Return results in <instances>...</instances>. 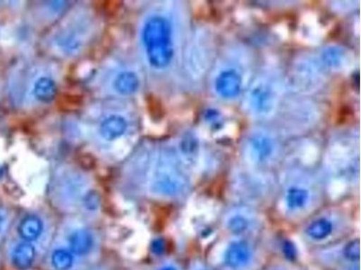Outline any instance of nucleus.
Instances as JSON below:
<instances>
[{"label":"nucleus","mask_w":361,"mask_h":270,"mask_svg":"<svg viewBox=\"0 0 361 270\" xmlns=\"http://www.w3.org/2000/svg\"><path fill=\"white\" fill-rule=\"evenodd\" d=\"M54 200L58 207L69 214H78L83 220L92 221L101 208V198L88 181L79 174L60 176L54 182Z\"/></svg>","instance_id":"1"},{"label":"nucleus","mask_w":361,"mask_h":270,"mask_svg":"<svg viewBox=\"0 0 361 270\" xmlns=\"http://www.w3.org/2000/svg\"><path fill=\"white\" fill-rule=\"evenodd\" d=\"M141 41L148 64L163 70L172 63L176 54L175 33L172 22L166 15H151L145 21Z\"/></svg>","instance_id":"2"},{"label":"nucleus","mask_w":361,"mask_h":270,"mask_svg":"<svg viewBox=\"0 0 361 270\" xmlns=\"http://www.w3.org/2000/svg\"><path fill=\"white\" fill-rule=\"evenodd\" d=\"M145 188L148 195L156 198L176 199L185 195L189 180L180 158L170 153L161 156L147 176Z\"/></svg>","instance_id":"3"},{"label":"nucleus","mask_w":361,"mask_h":270,"mask_svg":"<svg viewBox=\"0 0 361 270\" xmlns=\"http://www.w3.org/2000/svg\"><path fill=\"white\" fill-rule=\"evenodd\" d=\"M56 239L66 246L85 266H92L99 259L102 237L85 220L69 219L58 231Z\"/></svg>","instance_id":"4"},{"label":"nucleus","mask_w":361,"mask_h":270,"mask_svg":"<svg viewBox=\"0 0 361 270\" xmlns=\"http://www.w3.org/2000/svg\"><path fill=\"white\" fill-rule=\"evenodd\" d=\"M281 86L273 77L260 76L251 84L245 98V108L255 117H269L279 107Z\"/></svg>","instance_id":"5"},{"label":"nucleus","mask_w":361,"mask_h":270,"mask_svg":"<svg viewBox=\"0 0 361 270\" xmlns=\"http://www.w3.org/2000/svg\"><path fill=\"white\" fill-rule=\"evenodd\" d=\"M18 239L35 244L44 252L53 242L54 227L53 220L40 213H28L19 220L17 225Z\"/></svg>","instance_id":"6"},{"label":"nucleus","mask_w":361,"mask_h":270,"mask_svg":"<svg viewBox=\"0 0 361 270\" xmlns=\"http://www.w3.org/2000/svg\"><path fill=\"white\" fill-rule=\"evenodd\" d=\"M277 149L275 138L262 130L255 131L248 135L244 147L247 160L257 166H265L272 162Z\"/></svg>","instance_id":"7"},{"label":"nucleus","mask_w":361,"mask_h":270,"mask_svg":"<svg viewBox=\"0 0 361 270\" xmlns=\"http://www.w3.org/2000/svg\"><path fill=\"white\" fill-rule=\"evenodd\" d=\"M245 78L240 68L226 65L220 68L212 78V89L226 101L237 98L244 89Z\"/></svg>","instance_id":"8"},{"label":"nucleus","mask_w":361,"mask_h":270,"mask_svg":"<svg viewBox=\"0 0 361 270\" xmlns=\"http://www.w3.org/2000/svg\"><path fill=\"white\" fill-rule=\"evenodd\" d=\"M6 255L13 268L17 270H29L34 268L44 252L34 243L20 239L13 240L6 248Z\"/></svg>","instance_id":"9"},{"label":"nucleus","mask_w":361,"mask_h":270,"mask_svg":"<svg viewBox=\"0 0 361 270\" xmlns=\"http://www.w3.org/2000/svg\"><path fill=\"white\" fill-rule=\"evenodd\" d=\"M45 254L47 264L50 270H77L86 266L66 246L56 239L51 242L49 249Z\"/></svg>","instance_id":"10"},{"label":"nucleus","mask_w":361,"mask_h":270,"mask_svg":"<svg viewBox=\"0 0 361 270\" xmlns=\"http://www.w3.org/2000/svg\"><path fill=\"white\" fill-rule=\"evenodd\" d=\"M283 201L290 213H302L311 205L312 191L305 184L293 183L286 188Z\"/></svg>","instance_id":"11"},{"label":"nucleus","mask_w":361,"mask_h":270,"mask_svg":"<svg viewBox=\"0 0 361 270\" xmlns=\"http://www.w3.org/2000/svg\"><path fill=\"white\" fill-rule=\"evenodd\" d=\"M253 252L245 240H235L226 250L224 262L231 269H243L250 264Z\"/></svg>","instance_id":"12"},{"label":"nucleus","mask_w":361,"mask_h":270,"mask_svg":"<svg viewBox=\"0 0 361 270\" xmlns=\"http://www.w3.org/2000/svg\"><path fill=\"white\" fill-rule=\"evenodd\" d=\"M128 130V122L119 115H111L106 117L99 124V134L102 139L113 141L123 136Z\"/></svg>","instance_id":"13"},{"label":"nucleus","mask_w":361,"mask_h":270,"mask_svg":"<svg viewBox=\"0 0 361 270\" xmlns=\"http://www.w3.org/2000/svg\"><path fill=\"white\" fill-rule=\"evenodd\" d=\"M320 60L325 69L338 72L347 67L349 54L343 47L329 46L322 51Z\"/></svg>","instance_id":"14"},{"label":"nucleus","mask_w":361,"mask_h":270,"mask_svg":"<svg viewBox=\"0 0 361 270\" xmlns=\"http://www.w3.org/2000/svg\"><path fill=\"white\" fill-rule=\"evenodd\" d=\"M140 86V79L137 74L132 70L119 72L113 80V88L118 94L128 96L137 92Z\"/></svg>","instance_id":"15"},{"label":"nucleus","mask_w":361,"mask_h":270,"mask_svg":"<svg viewBox=\"0 0 361 270\" xmlns=\"http://www.w3.org/2000/svg\"><path fill=\"white\" fill-rule=\"evenodd\" d=\"M57 86L49 77H40L33 85V95L35 99L42 103H50L56 98Z\"/></svg>","instance_id":"16"},{"label":"nucleus","mask_w":361,"mask_h":270,"mask_svg":"<svg viewBox=\"0 0 361 270\" xmlns=\"http://www.w3.org/2000/svg\"><path fill=\"white\" fill-rule=\"evenodd\" d=\"M306 234L311 238L312 240H324L333 233L334 224L333 221L329 220L328 218H318L314 220L306 228Z\"/></svg>","instance_id":"17"},{"label":"nucleus","mask_w":361,"mask_h":270,"mask_svg":"<svg viewBox=\"0 0 361 270\" xmlns=\"http://www.w3.org/2000/svg\"><path fill=\"white\" fill-rule=\"evenodd\" d=\"M226 226L232 233L243 234L250 229L251 219L248 214L243 212H235L227 217Z\"/></svg>","instance_id":"18"},{"label":"nucleus","mask_w":361,"mask_h":270,"mask_svg":"<svg viewBox=\"0 0 361 270\" xmlns=\"http://www.w3.org/2000/svg\"><path fill=\"white\" fill-rule=\"evenodd\" d=\"M180 158L187 163L195 162V158L198 156L200 144L197 138L191 134L185 135L180 141Z\"/></svg>","instance_id":"19"},{"label":"nucleus","mask_w":361,"mask_h":270,"mask_svg":"<svg viewBox=\"0 0 361 270\" xmlns=\"http://www.w3.org/2000/svg\"><path fill=\"white\" fill-rule=\"evenodd\" d=\"M345 259L351 262H359L360 260V240H351L343 249Z\"/></svg>","instance_id":"20"},{"label":"nucleus","mask_w":361,"mask_h":270,"mask_svg":"<svg viewBox=\"0 0 361 270\" xmlns=\"http://www.w3.org/2000/svg\"><path fill=\"white\" fill-rule=\"evenodd\" d=\"M205 121L209 127L217 128L222 124V117L220 112L216 110V109H209L205 112Z\"/></svg>","instance_id":"21"},{"label":"nucleus","mask_w":361,"mask_h":270,"mask_svg":"<svg viewBox=\"0 0 361 270\" xmlns=\"http://www.w3.org/2000/svg\"><path fill=\"white\" fill-rule=\"evenodd\" d=\"M9 224V220L6 217L4 212L0 210V237L5 234L6 230H8Z\"/></svg>","instance_id":"22"},{"label":"nucleus","mask_w":361,"mask_h":270,"mask_svg":"<svg viewBox=\"0 0 361 270\" xmlns=\"http://www.w3.org/2000/svg\"><path fill=\"white\" fill-rule=\"evenodd\" d=\"M154 270H180V266L173 262H164L158 265Z\"/></svg>","instance_id":"23"},{"label":"nucleus","mask_w":361,"mask_h":270,"mask_svg":"<svg viewBox=\"0 0 361 270\" xmlns=\"http://www.w3.org/2000/svg\"><path fill=\"white\" fill-rule=\"evenodd\" d=\"M164 244L161 240H157V242L154 243L153 250L157 253L162 252Z\"/></svg>","instance_id":"24"},{"label":"nucleus","mask_w":361,"mask_h":270,"mask_svg":"<svg viewBox=\"0 0 361 270\" xmlns=\"http://www.w3.org/2000/svg\"><path fill=\"white\" fill-rule=\"evenodd\" d=\"M77 270H105L104 268H102V266H85V268H82V269H77Z\"/></svg>","instance_id":"25"},{"label":"nucleus","mask_w":361,"mask_h":270,"mask_svg":"<svg viewBox=\"0 0 361 270\" xmlns=\"http://www.w3.org/2000/svg\"><path fill=\"white\" fill-rule=\"evenodd\" d=\"M2 176H3V169L1 168V167H0V179L2 178Z\"/></svg>","instance_id":"26"}]
</instances>
